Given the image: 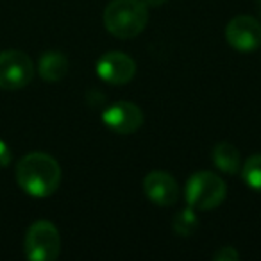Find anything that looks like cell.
I'll return each mask as SVG.
<instances>
[{
    "mask_svg": "<svg viewBox=\"0 0 261 261\" xmlns=\"http://www.w3.org/2000/svg\"><path fill=\"white\" fill-rule=\"evenodd\" d=\"M16 182L31 197L45 199L58 192L61 185V167L45 152H31L16 165Z\"/></svg>",
    "mask_w": 261,
    "mask_h": 261,
    "instance_id": "6da1fadb",
    "label": "cell"
},
{
    "mask_svg": "<svg viewBox=\"0 0 261 261\" xmlns=\"http://www.w3.org/2000/svg\"><path fill=\"white\" fill-rule=\"evenodd\" d=\"M149 23V8L143 0H113L104 9V27L118 40H130Z\"/></svg>",
    "mask_w": 261,
    "mask_h": 261,
    "instance_id": "7a4b0ae2",
    "label": "cell"
},
{
    "mask_svg": "<svg viewBox=\"0 0 261 261\" xmlns=\"http://www.w3.org/2000/svg\"><path fill=\"white\" fill-rule=\"evenodd\" d=\"M225 182L213 172H195L186 182V202L195 211H210L225 200Z\"/></svg>",
    "mask_w": 261,
    "mask_h": 261,
    "instance_id": "3957f363",
    "label": "cell"
},
{
    "mask_svg": "<svg viewBox=\"0 0 261 261\" xmlns=\"http://www.w3.org/2000/svg\"><path fill=\"white\" fill-rule=\"evenodd\" d=\"M23 252L31 261H54L61 252V236L52 222L36 220L23 240Z\"/></svg>",
    "mask_w": 261,
    "mask_h": 261,
    "instance_id": "277c9868",
    "label": "cell"
},
{
    "mask_svg": "<svg viewBox=\"0 0 261 261\" xmlns=\"http://www.w3.org/2000/svg\"><path fill=\"white\" fill-rule=\"evenodd\" d=\"M34 77L33 59L22 50L0 52V90L16 91L25 88Z\"/></svg>",
    "mask_w": 261,
    "mask_h": 261,
    "instance_id": "5b68a950",
    "label": "cell"
},
{
    "mask_svg": "<svg viewBox=\"0 0 261 261\" xmlns=\"http://www.w3.org/2000/svg\"><path fill=\"white\" fill-rule=\"evenodd\" d=\"M225 40L238 52H254L261 47V22L252 16H234L225 27Z\"/></svg>",
    "mask_w": 261,
    "mask_h": 261,
    "instance_id": "8992f818",
    "label": "cell"
},
{
    "mask_svg": "<svg viewBox=\"0 0 261 261\" xmlns=\"http://www.w3.org/2000/svg\"><path fill=\"white\" fill-rule=\"evenodd\" d=\"M102 122L116 135H133L143 125V111L133 102H115L104 109Z\"/></svg>",
    "mask_w": 261,
    "mask_h": 261,
    "instance_id": "52a82bcc",
    "label": "cell"
},
{
    "mask_svg": "<svg viewBox=\"0 0 261 261\" xmlns=\"http://www.w3.org/2000/svg\"><path fill=\"white\" fill-rule=\"evenodd\" d=\"M136 73V63L123 52H108L97 61V75L113 86L127 84Z\"/></svg>",
    "mask_w": 261,
    "mask_h": 261,
    "instance_id": "ba28073f",
    "label": "cell"
},
{
    "mask_svg": "<svg viewBox=\"0 0 261 261\" xmlns=\"http://www.w3.org/2000/svg\"><path fill=\"white\" fill-rule=\"evenodd\" d=\"M143 192L156 206H172L179 199V185L168 172L154 170L143 179Z\"/></svg>",
    "mask_w": 261,
    "mask_h": 261,
    "instance_id": "9c48e42d",
    "label": "cell"
},
{
    "mask_svg": "<svg viewBox=\"0 0 261 261\" xmlns=\"http://www.w3.org/2000/svg\"><path fill=\"white\" fill-rule=\"evenodd\" d=\"M38 73L47 83H58L68 73V58L61 52H45L38 63Z\"/></svg>",
    "mask_w": 261,
    "mask_h": 261,
    "instance_id": "30bf717a",
    "label": "cell"
},
{
    "mask_svg": "<svg viewBox=\"0 0 261 261\" xmlns=\"http://www.w3.org/2000/svg\"><path fill=\"white\" fill-rule=\"evenodd\" d=\"M213 165L220 172L227 175H234L242 168V160H240V152L234 145L227 142H220L215 145L213 149Z\"/></svg>",
    "mask_w": 261,
    "mask_h": 261,
    "instance_id": "8fae6325",
    "label": "cell"
},
{
    "mask_svg": "<svg viewBox=\"0 0 261 261\" xmlns=\"http://www.w3.org/2000/svg\"><path fill=\"white\" fill-rule=\"evenodd\" d=\"M197 227H199V218H197V213L193 207L181 210L174 217V222H172V229L179 236H192L197 231Z\"/></svg>",
    "mask_w": 261,
    "mask_h": 261,
    "instance_id": "7c38bea8",
    "label": "cell"
},
{
    "mask_svg": "<svg viewBox=\"0 0 261 261\" xmlns=\"http://www.w3.org/2000/svg\"><path fill=\"white\" fill-rule=\"evenodd\" d=\"M242 177L250 190L261 193V154H254L243 163Z\"/></svg>",
    "mask_w": 261,
    "mask_h": 261,
    "instance_id": "4fadbf2b",
    "label": "cell"
},
{
    "mask_svg": "<svg viewBox=\"0 0 261 261\" xmlns=\"http://www.w3.org/2000/svg\"><path fill=\"white\" fill-rule=\"evenodd\" d=\"M213 259L217 261H236L240 259V254L234 250V247H222L220 250H217L213 256Z\"/></svg>",
    "mask_w": 261,
    "mask_h": 261,
    "instance_id": "5bb4252c",
    "label": "cell"
},
{
    "mask_svg": "<svg viewBox=\"0 0 261 261\" xmlns=\"http://www.w3.org/2000/svg\"><path fill=\"white\" fill-rule=\"evenodd\" d=\"M11 160H13V154H11V150H9L8 143H6L4 140H0V168L9 167Z\"/></svg>",
    "mask_w": 261,
    "mask_h": 261,
    "instance_id": "9a60e30c",
    "label": "cell"
},
{
    "mask_svg": "<svg viewBox=\"0 0 261 261\" xmlns=\"http://www.w3.org/2000/svg\"><path fill=\"white\" fill-rule=\"evenodd\" d=\"M168 0H143V4L147 6V8H160V6L167 4Z\"/></svg>",
    "mask_w": 261,
    "mask_h": 261,
    "instance_id": "2e32d148",
    "label": "cell"
},
{
    "mask_svg": "<svg viewBox=\"0 0 261 261\" xmlns=\"http://www.w3.org/2000/svg\"><path fill=\"white\" fill-rule=\"evenodd\" d=\"M256 9H257V15H259V18H261V0L256 2Z\"/></svg>",
    "mask_w": 261,
    "mask_h": 261,
    "instance_id": "e0dca14e",
    "label": "cell"
}]
</instances>
